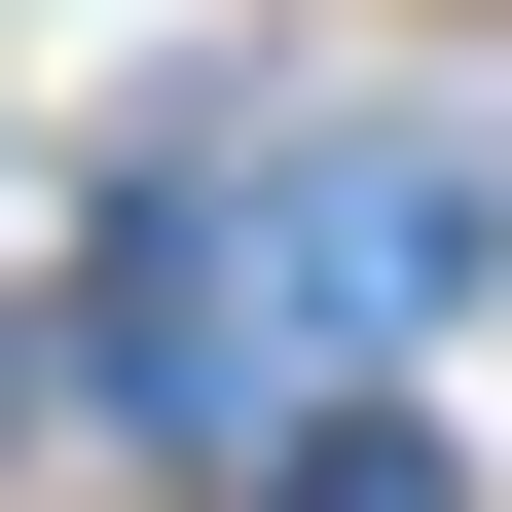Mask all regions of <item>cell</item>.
Instances as JSON below:
<instances>
[{
  "instance_id": "obj_1",
  "label": "cell",
  "mask_w": 512,
  "mask_h": 512,
  "mask_svg": "<svg viewBox=\"0 0 512 512\" xmlns=\"http://www.w3.org/2000/svg\"><path fill=\"white\" fill-rule=\"evenodd\" d=\"M512 183L476 147H293V183H183L147 256H110V403L147 439H330V366L403 330V293H476Z\"/></svg>"
},
{
  "instance_id": "obj_2",
  "label": "cell",
  "mask_w": 512,
  "mask_h": 512,
  "mask_svg": "<svg viewBox=\"0 0 512 512\" xmlns=\"http://www.w3.org/2000/svg\"><path fill=\"white\" fill-rule=\"evenodd\" d=\"M256 512H476V476H439L403 403H330V439H256Z\"/></svg>"
}]
</instances>
